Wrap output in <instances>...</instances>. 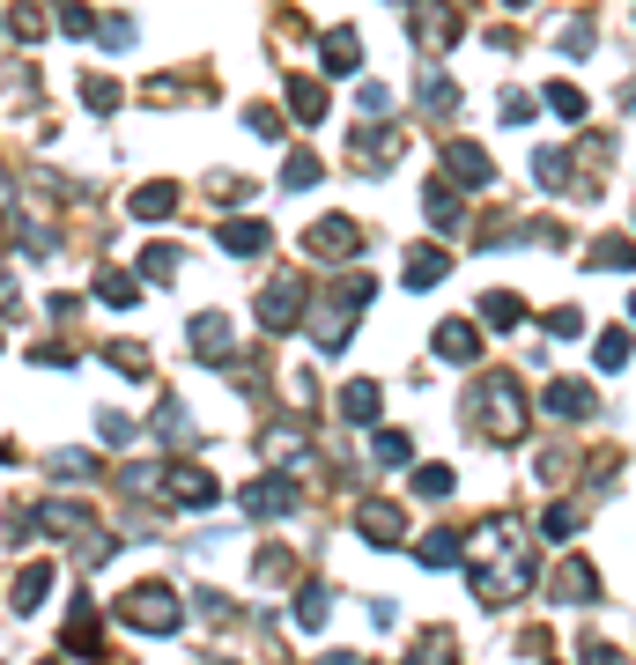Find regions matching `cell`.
I'll return each mask as SVG.
<instances>
[{
	"mask_svg": "<svg viewBox=\"0 0 636 665\" xmlns=\"http://www.w3.org/2000/svg\"><path fill=\"white\" fill-rule=\"evenodd\" d=\"M126 621L148 629V636H171V629H178V606H171L163 584H148V592H126Z\"/></svg>",
	"mask_w": 636,
	"mask_h": 665,
	"instance_id": "cell-1",
	"label": "cell"
},
{
	"mask_svg": "<svg viewBox=\"0 0 636 665\" xmlns=\"http://www.w3.org/2000/svg\"><path fill=\"white\" fill-rule=\"evenodd\" d=\"M585 665H622V651H607V643H592V651H585Z\"/></svg>",
	"mask_w": 636,
	"mask_h": 665,
	"instance_id": "cell-5",
	"label": "cell"
},
{
	"mask_svg": "<svg viewBox=\"0 0 636 665\" xmlns=\"http://www.w3.org/2000/svg\"><path fill=\"white\" fill-rule=\"evenodd\" d=\"M326 665H363V658H326Z\"/></svg>",
	"mask_w": 636,
	"mask_h": 665,
	"instance_id": "cell-6",
	"label": "cell"
},
{
	"mask_svg": "<svg viewBox=\"0 0 636 665\" xmlns=\"http://www.w3.org/2000/svg\"><path fill=\"white\" fill-rule=\"evenodd\" d=\"M45 599V569H23V577H15V606H37Z\"/></svg>",
	"mask_w": 636,
	"mask_h": 665,
	"instance_id": "cell-3",
	"label": "cell"
},
{
	"mask_svg": "<svg viewBox=\"0 0 636 665\" xmlns=\"http://www.w3.org/2000/svg\"><path fill=\"white\" fill-rule=\"evenodd\" d=\"M422 562H429V569H452V562H459V540H452V532H429V540H422Z\"/></svg>",
	"mask_w": 636,
	"mask_h": 665,
	"instance_id": "cell-2",
	"label": "cell"
},
{
	"mask_svg": "<svg viewBox=\"0 0 636 665\" xmlns=\"http://www.w3.org/2000/svg\"><path fill=\"white\" fill-rule=\"evenodd\" d=\"M326 584H318V592H304V614H296V621H304V629H326Z\"/></svg>",
	"mask_w": 636,
	"mask_h": 665,
	"instance_id": "cell-4",
	"label": "cell"
}]
</instances>
